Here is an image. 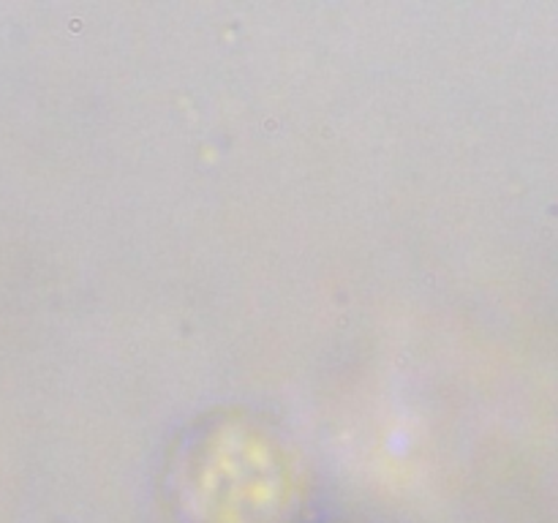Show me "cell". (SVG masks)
<instances>
[]
</instances>
